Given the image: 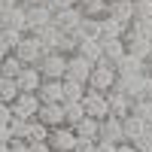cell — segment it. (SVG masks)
<instances>
[{
  "mask_svg": "<svg viewBox=\"0 0 152 152\" xmlns=\"http://www.w3.org/2000/svg\"><path fill=\"white\" fill-rule=\"evenodd\" d=\"M43 3L52 9V12H58V9H67V6H73L76 0H43Z\"/></svg>",
  "mask_w": 152,
  "mask_h": 152,
  "instance_id": "f35d334b",
  "label": "cell"
},
{
  "mask_svg": "<svg viewBox=\"0 0 152 152\" xmlns=\"http://www.w3.org/2000/svg\"><path fill=\"white\" fill-rule=\"evenodd\" d=\"M15 97H18V82L12 79V76H0V100H3V104H12Z\"/></svg>",
  "mask_w": 152,
  "mask_h": 152,
  "instance_id": "f546056e",
  "label": "cell"
},
{
  "mask_svg": "<svg viewBox=\"0 0 152 152\" xmlns=\"http://www.w3.org/2000/svg\"><path fill=\"white\" fill-rule=\"evenodd\" d=\"M61 104H64V125H70V128H73V125L85 116L82 100H61Z\"/></svg>",
  "mask_w": 152,
  "mask_h": 152,
  "instance_id": "4316f807",
  "label": "cell"
},
{
  "mask_svg": "<svg viewBox=\"0 0 152 152\" xmlns=\"http://www.w3.org/2000/svg\"><path fill=\"white\" fill-rule=\"evenodd\" d=\"M143 76L146 73H116V91H125L128 97H137L140 94V85H143Z\"/></svg>",
  "mask_w": 152,
  "mask_h": 152,
  "instance_id": "7c38bea8",
  "label": "cell"
},
{
  "mask_svg": "<svg viewBox=\"0 0 152 152\" xmlns=\"http://www.w3.org/2000/svg\"><path fill=\"white\" fill-rule=\"evenodd\" d=\"M146 128H149V125H146L140 116H134V113H128V116L122 119V134H125V140H134V137H140Z\"/></svg>",
  "mask_w": 152,
  "mask_h": 152,
  "instance_id": "d4e9b609",
  "label": "cell"
},
{
  "mask_svg": "<svg viewBox=\"0 0 152 152\" xmlns=\"http://www.w3.org/2000/svg\"><path fill=\"white\" fill-rule=\"evenodd\" d=\"M107 3L110 0H76V9L85 18H104L107 15Z\"/></svg>",
  "mask_w": 152,
  "mask_h": 152,
  "instance_id": "603a6c76",
  "label": "cell"
},
{
  "mask_svg": "<svg viewBox=\"0 0 152 152\" xmlns=\"http://www.w3.org/2000/svg\"><path fill=\"white\" fill-rule=\"evenodd\" d=\"M21 58L15 55V52H6V58L0 61V76H12V79H15V76L21 73Z\"/></svg>",
  "mask_w": 152,
  "mask_h": 152,
  "instance_id": "83f0119b",
  "label": "cell"
},
{
  "mask_svg": "<svg viewBox=\"0 0 152 152\" xmlns=\"http://www.w3.org/2000/svg\"><path fill=\"white\" fill-rule=\"evenodd\" d=\"M88 73H91V61H85L79 52L67 55V73L64 79H76V82H88Z\"/></svg>",
  "mask_w": 152,
  "mask_h": 152,
  "instance_id": "9c48e42d",
  "label": "cell"
},
{
  "mask_svg": "<svg viewBox=\"0 0 152 152\" xmlns=\"http://www.w3.org/2000/svg\"><path fill=\"white\" fill-rule=\"evenodd\" d=\"M128 28H131L134 34H140L143 40H149V43H152V18H134Z\"/></svg>",
  "mask_w": 152,
  "mask_h": 152,
  "instance_id": "d6a6232c",
  "label": "cell"
},
{
  "mask_svg": "<svg viewBox=\"0 0 152 152\" xmlns=\"http://www.w3.org/2000/svg\"><path fill=\"white\" fill-rule=\"evenodd\" d=\"M21 6H34V3H43V0H18Z\"/></svg>",
  "mask_w": 152,
  "mask_h": 152,
  "instance_id": "7dc6e473",
  "label": "cell"
},
{
  "mask_svg": "<svg viewBox=\"0 0 152 152\" xmlns=\"http://www.w3.org/2000/svg\"><path fill=\"white\" fill-rule=\"evenodd\" d=\"M100 46H104V55H100V61H104V64H113V67H116V64H119V58L128 52L122 37H119V40H104Z\"/></svg>",
  "mask_w": 152,
  "mask_h": 152,
  "instance_id": "ffe728a7",
  "label": "cell"
},
{
  "mask_svg": "<svg viewBox=\"0 0 152 152\" xmlns=\"http://www.w3.org/2000/svg\"><path fill=\"white\" fill-rule=\"evenodd\" d=\"M107 15L122 21L125 28H128V24L134 21V0H110L107 3Z\"/></svg>",
  "mask_w": 152,
  "mask_h": 152,
  "instance_id": "8fae6325",
  "label": "cell"
},
{
  "mask_svg": "<svg viewBox=\"0 0 152 152\" xmlns=\"http://www.w3.org/2000/svg\"><path fill=\"white\" fill-rule=\"evenodd\" d=\"M31 152H52V146L46 140H40V143H31Z\"/></svg>",
  "mask_w": 152,
  "mask_h": 152,
  "instance_id": "ee69618b",
  "label": "cell"
},
{
  "mask_svg": "<svg viewBox=\"0 0 152 152\" xmlns=\"http://www.w3.org/2000/svg\"><path fill=\"white\" fill-rule=\"evenodd\" d=\"M31 34L37 37V43H40L43 52H58V43H61V37H64V31L55 28L52 21L43 24V28H37V31H31Z\"/></svg>",
  "mask_w": 152,
  "mask_h": 152,
  "instance_id": "8992f818",
  "label": "cell"
},
{
  "mask_svg": "<svg viewBox=\"0 0 152 152\" xmlns=\"http://www.w3.org/2000/svg\"><path fill=\"white\" fill-rule=\"evenodd\" d=\"M73 131H76V137H88V140H97L100 122H97V119H91V116H82L79 122L73 125Z\"/></svg>",
  "mask_w": 152,
  "mask_h": 152,
  "instance_id": "484cf974",
  "label": "cell"
},
{
  "mask_svg": "<svg viewBox=\"0 0 152 152\" xmlns=\"http://www.w3.org/2000/svg\"><path fill=\"white\" fill-rule=\"evenodd\" d=\"M9 152H31V143L21 140V137H12L9 140Z\"/></svg>",
  "mask_w": 152,
  "mask_h": 152,
  "instance_id": "74e56055",
  "label": "cell"
},
{
  "mask_svg": "<svg viewBox=\"0 0 152 152\" xmlns=\"http://www.w3.org/2000/svg\"><path fill=\"white\" fill-rule=\"evenodd\" d=\"M82 107H85V116L91 119H107L110 116V107H107V91H94V88H85L82 94Z\"/></svg>",
  "mask_w": 152,
  "mask_h": 152,
  "instance_id": "277c9868",
  "label": "cell"
},
{
  "mask_svg": "<svg viewBox=\"0 0 152 152\" xmlns=\"http://www.w3.org/2000/svg\"><path fill=\"white\" fill-rule=\"evenodd\" d=\"M122 34H125V24H122V21L110 18V15L100 18V24H97V40H100V43H104V40H119Z\"/></svg>",
  "mask_w": 152,
  "mask_h": 152,
  "instance_id": "d6986e66",
  "label": "cell"
},
{
  "mask_svg": "<svg viewBox=\"0 0 152 152\" xmlns=\"http://www.w3.org/2000/svg\"><path fill=\"white\" fill-rule=\"evenodd\" d=\"M85 61H91V64H97L100 61V55H104V46H100V40L97 37H82V43H79V49H76Z\"/></svg>",
  "mask_w": 152,
  "mask_h": 152,
  "instance_id": "7402d4cb",
  "label": "cell"
},
{
  "mask_svg": "<svg viewBox=\"0 0 152 152\" xmlns=\"http://www.w3.org/2000/svg\"><path fill=\"white\" fill-rule=\"evenodd\" d=\"M116 73H146V58L125 52L119 58V64H116Z\"/></svg>",
  "mask_w": 152,
  "mask_h": 152,
  "instance_id": "cb8c5ba5",
  "label": "cell"
},
{
  "mask_svg": "<svg viewBox=\"0 0 152 152\" xmlns=\"http://www.w3.org/2000/svg\"><path fill=\"white\" fill-rule=\"evenodd\" d=\"M149 128H152V125H149Z\"/></svg>",
  "mask_w": 152,
  "mask_h": 152,
  "instance_id": "816d5d0a",
  "label": "cell"
},
{
  "mask_svg": "<svg viewBox=\"0 0 152 152\" xmlns=\"http://www.w3.org/2000/svg\"><path fill=\"white\" fill-rule=\"evenodd\" d=\"M6 52H9V49H6L3 43H0V61H3V58H6Z\"/></svg>",
  "mask_w": 152,
  "mask_h": 152,
  "instance_id": "c3c4849f",
  "label": "cell"
},
{
  "mask_svg": "<svg viewBox=\"0 0 152 152\" xmlns=\"http://www.w3.org/2000/svg\"><path fill=\"white\" fill-rule=\"evenodd\" d=\"M24 9H28V34L52 21V9L46 3H34V6H24Z\"/></svg>",
  "mask_w": 152,
  "mask_h": 152,
  "instance_id": "ac0fdd59",
  "label": "cell"
},
{
  "mask_svg": "<svg viewBox=\"0 0 152 152\" xmlns=\"http://www.w3.org/2000/svg\"><path fill=\"white\" fill-rule=\"evenodd\" d=\"M131 143L137 146V152H152V128H146L140 137H134Z\"/></svg>",
  "mask_w": 152,
  "mask_h": 152,
  "instance_id": "836d02e7",
  "label": "cell"
},
{
  "mask_svg": "<svg viewBox=\"0 0 152 152\" xmlns=\"http://www.w3.org/2000/svg\"><path fill=\"white\" fill-rule=\"evenodd\" d=\"M113 85H116V67H113V64H104V61L91 64V73H88L85 88H94V91H110Z\"/></svg>",
  "mask_w": 152,
  "mask_h": 152,
  "instance_id": "7a4b0ae2",
  "label": "cell"
},
{
  "mask_svg": "<svg viewBox=\"0 0 152 152\" xmlns=\"http://www.w3.org/2000/svg\"><path fill=\"white\" fill-rule=\"evenodd\" d=\"M97 140L122 143V140H125V134H122V119H116V116H107V119H100V131H97Z\"/></svg>",
  "mask_w": 152,
  "mask_h": 152,
  "instance_id": "5bb4252c",
  "label": "cell"
},
{
  "mask_svg": "<svg viewBox=\"0 0 152 152\" xmlns=\"http://www.w3.org/2000/svg\"><path fill=\"white\" fill-rule=\"evenodd\" d=\"M18 0H0V12H6V9H12Z\"/></svg>",
  "mask_w": 152,
  "mask_h": 152,
  "instance_id": "bcb514c9",
  "label": "cell"
},
{
  "mask_svg": "<svg viewBox=\"0 0 152 152\" xmlns=\"http://www.w3.org/2000/svg\"><path fill=\"white\" fill-rule=\"evenodd\" d=\"M37 70L43 73V79H64L67 73V55L64 52H43L37 61Z\"/></svg>",
  "mask_w": 152,
  "mask_h": 152,
  "instance_id": "6da1fadb",
  "label": "cell"
},
{
  "mask_svg": "<svg viewBox=\"0 0 152 152\" xmlns=\"http://www.w3.org/2000/svg\"><path fill=\"white\" fill-rule=\"evenodd\" d=\"M12 140V131H9V125H0V143H9Z\"/></svg>",
  "mask_w": 152,
  "mask_h": 152,
  "instance_id": "f6af8a7d",
  "label": "cell"
},
{
  "mask_svg": "<svg viewBox=\"0 0 152 152\" xmlns=\"http://www.w3.org/2000/svg\"><path fill=\"white\" fill-rule=\"evenodd\" d=\"M9 107H12V116H18V119H37L40 97H37V91H18V97Z\"/></svg>",
  "mask_w": 152,
  "mask_h": 152,
  "instance_id": "5b68a950",
  "label": "cell"
},
{
  "mask_svg": "<svg viewBox=\"0 0 152 152\" xmlns=\"http://www.w3.org/2000/svg\"><path fill=\"white\" fill-rule=\"evenodd\" d=\"M21 37H24V31H18V28H9V24H3V28H0V43H3L9 52L21 43Z\"/></svg>",
  "mask_w": 152,
  "mask_h": 152,
  "instance_id": "4dcf8cb0",
  "label": "cell"
},
{
  "mask_svg": "<svg viewBox=\"0 0 152 152\" xmlns=\"http://www.w3.org/2000/svg\"><path fill=\"white\" fill-rule=\"evenodd\" d=\"M122 40H125V49H128L131 55H140V58H149V55H152V43H149V40H143L140 34H134L131 28H125Z\"/></svg>",
  "mask_w": 152,
  "mask_h": 152,
  "instance_id": "4fadbf2b",
  "label": "cell"
},
{
  "mask_svg": "<svg viewBox=\"0 0 152 152\" xmlns=\"http://www.w3.org/2000/svg\"><path fill=\"white\" fill-rule=\"evenodd\" d=\"M82 94H85V82L64 79V100H82Z\"/></svg>",
  "mask_w": 152,
  "mask_h": 152,
  "instance_id": "1f68e13d",
  "label": "cell"
},
{
  "mask_svg": "<svg viewBox=\"0 0 152 152\" xmlns=\"http://www.w3.org/2000/svg\"><path fill=\"white\" fill-rule=\"evenodd\" d=\"M40 104H61L64 100V79H43L37 88Z\"/></svg>",
  "mask_w": 152,
  "mask_h": 152,
  "instance_id": "ba28073f",
  "label": "cell"
},
{
  "mask_svg": "<svg viewBox=\"0 0 152 152\" xmlns=\"http://www.w3.org/2000/svg\"><path fill=\"white\" fill-rule=\"evenodd\" d=\"M73 152H94V140H88V137H76Z\"/></svg>",
  "mask_w": 152,
  "mask_h": 152,
  "instance_id": "8d00e7d4",
  "label": "cell"
},
{
  "mask_svg": "<svg viewBox=\"0 0 152 152\" xmlns=\"http://www.w3.org/2000/svg\"><path fill=\"white\" fill-rule=\"evenodd\" d=\"M131 113H134V116H140L146 125H152V100H149V97H140V94H137V97L131 100Z\"/></svg>",
  "mask_w": 152,
  "mask_h": 152,
  "instance_id": "f1b7e54d",
  "label": "cell"
},
{
  "mask_svg": "<svg viewBox=\"0 0 152 152\" xmlns=\"http://www.w3.org/2000/svg\"><path fill=\"white\" fill-rule=\"evenodd\" d=\"M94 152H116V143H110V140H94Z\"/></svg>",
  "mask_w": 152,
  "mask_h": 152,
  "instance_id": "b9f144b4",
  "label": "cell"
},
{
  "mask_svg": "<svg viewBox=\"0 0 152 152\" xmlns=\"http://www.w3.org/2000/svg\"><path fill=\"white\" fill-rule=\"evenodd\" d=\"M131 100L125 91H116V88H110L107 91V107H110V116H116V119H125L131 113Z\"/></svg>",
  "mask_w": 152,
  "mask_h": 152,
  "instance_id": "30bf717a",
  "label": "cell"
},
{
  "mask_svg": "<svg viewBox=\"0 0 152 152\" xmlns=\"http://www.w3.org/2000/svg\"><path fill=\"white\" fill-rule=\"evenodd\" d=\"M140 97H149L152 100V73L143 76V85H140Z\"/></svg>",
  "mask_w": 152,
  "mask_h": 152,
  "instance_id": "ab89813d",
  "label": "cell"
},
{
  "mask_svg": "<svg viewBox=\"0 0 152 152\" xmlns=\"http://www.w3.org/2000/svg\"><path fill=\"white\" fill-rule=\"evenodd\" d=\"M116 152H137V146L131 140H122V143H116Z\"/></svg>",
  "mask_w": 152,
  "mask_h": 152,
  "instance_id": "7bdbcfd3",
  "label": "cell"
},
{
  "mask_svg": "<svg viewBox=\"0 0 152 152\" xmlns=\"http://www.w3.org/2000/svg\"><path fill=\"white\" fill-rule=\"evenodd\" d=\"M46 143L52 146V152H73V146H76V131L70 128V125H55V128H49Z\"/></svg>",
  "mask_w": 152,
  "mask_h": 152,
  "instance_id": "3957f363",
  "label": "cell"
},
{
  "mask_svg": "<svg viewBox=\"0 0 152 152\" xmlns=\"http://www.w3.org/2000/svg\"><path fill=\"white\" fill-rule=\"evenodd\" d=\"M134 18H152V0H134Z\"/></svg>",
  "mask_w": 152,
  "mask_h": 152,
  "instance_id": "d590c367",
  "label": "cell"
},
{
  "mask_svg": "<svg viewBox=\"0 0 152 152\" xmlns=\"http://www.w3.org/2000/svg\"><path fill=\"white\" fill-rule=\"evenodd\" d=\"M15 82H18V91H37L43 82V73L37 70V64H24L21 73L15 76Z\"/></svg>",
  "mask_w": 152,
  "mask_h": 152,
  "instance_id": "2e32d148",
  "label": "cell"
},
{
  "mask_svg": "<svg viewBox=\"0 0 152 152\" xmlns=\"http://www.w3.org/2000/svg\"><path fill=\"white\" fill-rule=\"evenodd\" d=\"M97 24H100V18H79V31H82V37H97Z\"/></svg>",
  "mask_w": 152,
  "mask_h": 152,
  "instance_id": "e575fe53",
  "label": "cell"
},
{
  "mask_svg": "<svg viewBox=\"0 0 152 152\" xmlns=\"http://www.w3.org/2000/svg\"><path fill=\"white\" fill-rule=\"evenodd\" d=\"M49 137V128L40 122V119H24V131H21V140H28V143H40Z\"/></svg>",
  "mask_w": 152,
  "mask_h": 152,
  "instance_id": "44dd1931",
  "label": "cell"
},
{
  "mask_svg": "<svg viewBox=\"0 0 152 152\" xmlns=\"http://www.w3.org/2000/svg\"><path fill=\"white\" fill-rule=\"evenodd\" d=\"M146 73H152V55L146 58Z\"/></svg>",
  "mask_w": 152,
  "mask_h": 152,
  "instance_id": "681fc988",
  "label": "cell"
},
{
  "mask_svg": "<svg viewBox=\"0 0 152 152\" xmlns=\"http://www.w3.org/2000/svg\"><path fill=\"white\" fill-rule=\"evenodd\" d=\"M79 9H76V3L73 6H67V9H58V12H52V24L55 28H61V31H73V28H79Z\"/></svg>",
  "mask_w": 152,
  "mask_h": 152,
  "instance_id": "e0dca14e",
  "label": "cell"
},
{
  "mask_svg": "<svg viewBox=\"0 0 152 152\" xmlns=\"http://www.w3.org/2000/svg\"><path fill=\"white\" fill-rule=\"evenodd\" d=\"M9 119H12V107L0 100V125H9Z\"/></svg>",
  "mask_w": 152,
  "mask_h": 152,
  "instance_id": "60d3db41",
  "label": "cell"
},
{
  "mask_svg": "<svg viewBox=\"0 0 152 152\" xmlns=\"http://www.w3.org/2000/svg\"><path fill=\"white\" fill-rule=\"evenodd\" d=\"M37 119H40L46 128L64 125V104H40V110H37Z\"/></svg>",
  "mask_w": 152,
  "mask_h": 152,
  "instance_id": "9a60e30c",
  "label": "cell"
},
{
  "mask_svg": "<svg viewBox=\"0 0 152 152\" xmlns=\"http://www.w3.org/2000/svg\"><path fill=\"white\" fill-rule=\"evenodd\" d=\"M12 52L21 58V64H37V61H40V55H43V49H40V43H37L34 34H24L21 43L12 49Z\"/></svg>",
  "mask_w": 152,
  "mask_h": 152,
  "instance_id": "52a82bcc",
  "label": "cell"
},
{
  "mask_svg": "<svg viewBox=\"0 0 152 152\" xmlns=\"http://www.w3.org/2000/svg\"><path fill=\"white\" fill-rule=\"evenodd\" d=\"M0 152H9V143H0Z\"/></svg>",
  "mask_w": 152,
  "mask_h": 152,
  "instance_id": "f907efd6",
  "label": "cell"
}]
</instances>
